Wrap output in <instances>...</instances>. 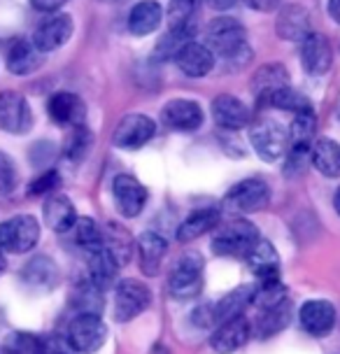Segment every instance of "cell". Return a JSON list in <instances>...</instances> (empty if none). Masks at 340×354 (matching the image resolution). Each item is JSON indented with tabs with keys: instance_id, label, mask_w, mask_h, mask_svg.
Segmentation results:
<instances>
[{
	"instance_id": "cell-1",
	"label": "cell",
	"mask_w": 340,
	"mask_h": 354,
	"mask_svg": "<svg viewBox=\"0 0 340 354\" xmlns=\"http://www.w3.org/2000/svg\"><path fill=\"white\" fill-rule=\"evenodd\" d=\"M207 47L212 54H219L229 61H243L247 56V42H245V26L236 17H215L207 24Z\"/></svg>"
},
{
	"instance_id": "cell-2",
	"label": "cell",
	"mask_w": 340,
	"mask_h": 354,
	"mask_svg": "<svg viewBox=\"0 0 340 354\" xmlns=\"http://www.w3.org/2000/svg\"><path fill=\"white\" fill-rule=\"evenodd\" d=\"M259 229L247 219H233L217 229L212 238V252L219 257H240L245 259L249 250L259 243Z\"/></svg>"
},
{
	"instance_id": "cell-3",
	"label": "cell",
	"mask_w": 340,
	"mask_h": 354,
	"mask_svg": "<svg viewBox=\"0 0 340 354\" xmlns=\"http://www.w3.org/2000/svg\"><path fill=\"white\" fill-rule=\"evenodd\" d=\"M40 240V224L33 214H17L0 224V252H30Z\"/></svg>"
},
{
	"instance_id": "cell-4",
	"label": "cell",
	"mask_w": 340,
	"mask_h": 354,
	"mask_svg": "<svg viewBox=\"0 0 340 354\" xmlns=\"http://www.w3.org/2000/svg\"><path fill=\"white\" fill-rule=\"evenodd\" d=\"M200 287H203V259L196 252H187L170 270L168 292L175 299H189V296H196Z\"/></svg>"
},
{
	"instance_id": "cell-5",
	"label": "cell",
	"mask_w": 340,
	"mask_h": 354,
	"mask_svg": "<svg viewBox=\"0 0 340 354\" xmlns=\"http://www.w3.org/2000/svg\"><path fill=\"white\" fill-rule=\"evenodd\" d=\"M108 338V326L100 319V315H77L68 328V343L75 352L93 354L103 347Z\"/></svg>"
},
{
	"instance_id": "cell-6",
	"label": "cell",
	"mask_w": 340,
	"mask_h": 354,
	"mask_svg": "<svg viewBox=\"0 0 340 354\" xmlns=\"http://www.w3.org/2000/svg\"><path fill=\"white\" fill-rule=\"evenodd\" d=\"M152 303L147 284L138 280H122L115 289V319L117 322H131L138 315H142Z\"/></svg>"
},
{
	"instance_id": "cell-7",
	"label": "cell",
	"mask_w": 340,
	"mask_h": 354,
	"mask_svg": "<svg viewBox=\"0 0 340 354\" xmlns=\"http://www.w3.org/2000/svg\"><path fill=\"white\" fill-rule=\"evenodd\" d=\"M33 126V112L28 100L17 91H0V129L23 136Z\"/></svg>"
},
{
	"instance_id": "cell-8",
	"label": "cell",
	"mask_w": 340,
	"mask_h": 354,
	"mask_svg": "<svg viewBox=\"0 0 340 354\" xmlns=\"http://www.w3.org/2000/svg\"><path fill=\"white\" fill-rule=\"evenodd\" d=\"M249 142H252V147H254L256 154L268 163L278 161L280 156L285 154V147H287L285 131H282L273 119H261L259 124L252 126Z\"/></svg>"
},
{
	"instance_id": "cell-9",
	"label": "cell",
	"mask_w": 340,
	"mask_h": 354,
	"mask_svg": "<svg viewBox=\"0 0 340 354\" xmlns=\"http://www.w3.org/2000/svg\"><path fill=\"white\" fill-rule=\"evenodd\" d=\"M156 126L147 115H126L112 133V142L122 149H138L152 140Z\"/></svg>"
},
{
	"instance_id": "cell-10",
	"label": "cell",
	"mask_w": 340,
	"mask_h": 354,
	"mask_svg": "<svg viewBox=\"0 0 340 354\" xmlns=\"http://www.w3.org/2000/svg\"><path fill=\"white\" fill-rule=\"evenodd\" d=\"M299 322L305 333H310L314 338H324V336H329L333 331V326H336V308H333L331 301H324V299L305 301L303 306H301Z\"/></svg>"
},
{
	"instance_id": "cell-11",
	"label": "cell",
	"mask_w": 340,
	"mask_h": 354,
	"mask_svg": "<svg viewBox=\"0 0 340 354\" xmlns=\"http://www.w3.org/2000/svg\"><path fill=\"white\" fill-rule=\"evenodd\" d=\"M226 201L238 212H256L263 210L270 201V189L263 180H243L231 187Z\"/></svg>"
},
{
	"instance_id": "cell-12",
	"label": "cell",
	"mask_w": 340,
	"mask_h": 354,
	"mask_svg": "<svg viewBox=\"0 0 340 354\" xmlns=\"http://www.w3.org/2000/svg\"><path fill=\"white\" fill-rule=\"evenodd\" d=\"M47 112H49V119L66 129V126H73V129H79L84 126V119H86V107L82 103V98L77 93H70V91H59L49 98L47 103Z\"/></svg>"
},
{
	"instance_id": "cell-13",
	"label": "cell",
	"mask_w": 340,
	"mask_h": 354,
	"mask_svg": "<svg viewBox=\"0 0 340 354\" xmlns=\"http://www.w3.org/2000/svg\"><path fill=\"white\" fill-rule=\"evenodd\" d=\"M112 196H115L119 212L131 219L138 217L144 203H147V189L133 175H117L115 182H112Z\"/></svg>"
},
{
	"instance_id": "cell-14",
	"label": "cell",
	"mask_w": 340,
	"mask_h": 354,
	"mask_svg": "<svg viewBox=\"0 0 340 354\" xmlns=\"http://www.w3.org/2000/svg\"><path fill=\"white\" fill-rule=\"evenodd\" d=\"M73 35V17L70 15H54L42 21L33 33V47L37 52H54L63 47Z\"/></svg>"
},
{
	"instance_id": "cell-15",
	"label": "cell",
	"mask_w": 340,
	"mask_h": 354,
	"mask_svg": "<svg viewBox=\"0 0 340 354\" xmlns=\"http://www.w3.org/2000/svg\"><path fill=\"white\" fill-rule=\"evenodd\" d=\"M161 119L173 131H196L203 124V107L196 100L175 98L161 110Z\"/></svg>"
},
{
	"instance_id": "cell-16",
	"label": "cell",
	"mask_w": 340,
	"mask_h": 354,
	"mask_svg": "<svg viewBox=\"0 0 340 354\" xmlns=\"http://www.w3.org/2000/svg\"><path fill=\"white\" fill-rule=\"evenodd\" d=\"M301 63L308 75H324L329 73L333 63L331 42L322 33H310L301 42Z\"/></svg>"
},
{
	"instance_id": "cell-17",
	"label": "cell",
	"mask_w": 340,
	"mask_h": 354,
	"mask_svg": "<svg viewBox=\"0 0 340 354\" xmlns=\"http://www.w3.org/2000/svg\"><path fill=\"white\" fill-rule=\"evenodd\" d=\"M212 119L222 126V129H245L249 124V110L245 107L240 98L231 96V93H222L212 100Z\"/></svg>"
},
{
	"instance_id": "cell-18",
	"label": "cell",
	"mask_w": 340,
	"mask_h": 354,
	"mask_svg": "<svg viewBox=\"0 0 340 354\" xmlns=\"http://www.w3.org/2000/svg\"><path fill=\"white\" fill-rule=\"evenodd\" d=\"M175 63L180 66V71L189 75V77H205L215 68V54L210 52L207 44L200 42H189L182 52L175 56Z\"/></svg>"
},
{
	"instance_id": "cell-19",
	"label": "cell",
	"mask_w": 340,
	"mask_h": 354,
	"mask_svg": "<svg viewBox=\"0 0 340 354\" xmlns=\"http://www.w3.org/2000/svg\"><path fill=\"white\" fill-rule=\"evenodd\" d=\"M249 331H252L249 322L245 317H238L233 322H226V324H219L210 345L217 354H233L249 340Z\"/></svg>"
},
{
	"instance_id": "cell-20",
	"label": "cell",
	"mask_w": 340,
	"mask_h": 354,
	"mask_svg": "<svg viewBox=\"0 0 340 354\" xmlns=\"http://www.w3.org/2000/svg\"><path fill=\"white\" fill-rule=\"evenodd\" d=\"M135 250H138V263L144 275H156L166 257V240L154 231H144L140 238L135 240Z\"/></svg>"
},
{
	"instance_id": "cell-21",
	"label": "cell",
	"mask_w": 340,
	"mask_h": 354,
	"mask_svg": "<svg viewBox=\"0 0 340 354\" xmlns=\"http://www.w3.org/2000/svg\"><path fill=\"white\" fill-rule=\"evenodd\" d=\"M275 28H278V35L285 37V40H299L303 42L310 30V17H308V10L301 8V5H287V8L280 10L278 21H275Z\"/></svg>"
},
{
	"instance_id": "cell-22",
	"label": "cell",
	"mask_w": 340,
	"mask_h": 354,
	"mask_svg": "<svg viewBox=\"0 0 340 354\" xmlns=\"http://www.w3.org/2000/svg\"><path fill=\"white\" fill-rule=\"evenodd\" d=\"M21 280L28 284L30 289H42V292H52L59 284V266H56L49 257H33L23 266Z\"/></svg>"
},
{
	"instance_id": "cell-23",
	"label": "cell",
	"mask_w": 340,
	"mask_h": 354,
	"mask_svg": "<svg viewBox=\"0 0 340 354\" xmlns=\"http://www.w3.org/2000/svg\"><path fill=\"white\" fill-rule=\"evenodd\" d=\"M42 214H45L47 226L56 233H68L77 221V210H75L73 201L61 194L49 196L45 201V207H42Z\"/></svg>"
},
{
	"instance_id": "cell-24",
	"label": "cell",
	"mask_w": 340,
	"mask_h": 354,
	"mask_svg": "<svg viewBox=\"0 0 340 354\" xmlns=\"http://www.w3.org/2000/svg\"><path fill=\"white\" fill-rule=\"evenodd\" d=\"M245 261H247L252 273L259 280H275V277H280V257L268 240H259L249 250V254L245 257Z\"/></svg>"
},
{
	"instance_id": "cell-25",
	"label": "cell",
	"mask_w": 340,
	"mask_h": 354,
	"mask_svg": "<svg viewBox=\"0 0 340 354\" xmlns=\"http://www.w3.org/2000/svg\"><path fill=\"white\" fill-rule=\"evenodd\" d=\"M103 250L115 259L117 266H124L131 261L133 257V250H135V243H133V236L129 233V229H124L122 224H115L110 221L103 231Z\"/></svg>"
},
{
	"instance_id": "cell-26",
	"label": "cell",
	"mask_w": 340,
	"mask_h": 354,
	"mask_svg": "<svg viewBox=\"0 0 340 354\" xmlns=\"http://www.w3.org/2000/svg\"><path fill=\"white\" fill-rule=\"evenodd\" d=\"M252 299H254V287L252 284H243V287L231 289L215 306V322L217 324H226V322L243 317L245 308L252 306Z\"/></svg>"
},
{
	"instance_id": "cell-27",
	"label": "cell",
	"mask_w": 340,
	"mask_h": 354,
	"mask_svg": "<svg viewBox=\"0 0 340 354\" xmlns=\"http://www.w3.org/2000/svg\"><path fill=\"white\" fill-rule=\"evenodd\" d=\"M163 19V8L156 0H140L138 5H133L129 15V30L138 37L154 33L161 26Z\"/></svg>"
},
{
	"instance_id": "cell-28",
	"label": "cell",
	"mask_w": 340,
	"mask_h": 354,
	"mask_svg": "<svg viewBox=\"0 0 340 354\" xmlns=\"http://www.w3.org/2000/svg\"><path fill=\"white\" fill-rule=\"evenodd\" d=\"M193 35H196V28L193 24H185V26H170V30L161 37L159 44L154 49V61H175L182 49L187 47L189 42H193Z\"/></svg>"
},
{
	"instance_id": "cell-29",
	"label": "cell",
	"mask_w": 340,
	"mask_h": 354,
	"mask_svg": "<svg viewBox=\"0 0 340 354\" xmlns=\"http://www.w3.org/2000/svg\"><path fill=\"white\" fill-rule=\"evenodd\" d=\"M285 86H289V73L280 63H268V66L259 68L254 73V77H252V91H254V96L259 100Z\"/></svg>"
},
{
	"instance_id": "cell-30",
	"label": "cell",
	"mask_w": 340,
	"mask_h": 354,
	"mask_svg": "<svg viewBox=\"0 0 340 354\" xmlns=\"http://www.w3.org/2000/svg\"><path fill=\"white\" fill-rule=\"evenodd\" d=\"M314 129H317V119L314 112H299L294 117L292 126H289V142H292V156H303L310 142L314 140Z\"/></svg>"
},
{
	"instance_id": "cell-31",
	"label": "cell",
	"mask_w": 340,
	"mask_h": 354,
	"mask_svg": "<svg viewBox=\"0 0 340 354\" xmlns=\"http://www.w3.org/2000/svg\"><path fill=\"white\" fill-rule=\"evenodd\" d=\"M312 166L324 177H340V145L331 138H319L312 145Z\"/></svg>"
},
{
	"instance_id": "cell-32",
	"label": "cell",
	"mask_w": 340,
	"mask_h": 354,
	"mask_svg": "<svg viewBox=\"0 0 340 354\" xmlns=\"http://www.w3.org/2000/svg\"><path fill=\"white\" fill-rule=\"evenodd\" d=\"M70 303H73V308L77 310V315H100L105 306L103 289L91 280L79 282L77 287L73 289Z\"/></svg>"
},
{
	"instance_id": "cell-33",
	"label": "cell",
	"mask_w": 340,
	"mask_h": 354,
	"mask_svg": "<svg viewBox=\"0 0 340 354\" xmlns=\"http://www.w3.org/2000/svg\"><path fill=\"white\" fill-rule=\"evenodd\" d=\"M219 224V212L217 210H198L182 221L178 229V240L180 243H189V240H196L205 233L215 231Z\"/></svg>"
},
{
	"instance_id": "cell-34",
	"label": "cell",
	"mask_w": 340,
	"mask_h": 354,
	"mask_svg": "<svg viewBox=\"0 0 340 354\" xmlns=\"http://www.w3.org/2000/svg\"><path fill=\"white\" fill-rule=\"evenodd\" d=\"M40 66V52L33 47V42L19 40L8 52V71L12 75H30Z\"/></svg>"
},
{
	"instance_id": "cell-35",
	"label": "cell",
	"mask_w": 340,
	"mask_h": 354,
	"mask_svg": "<svg viewBox=\"0 0 340 354\" xmlns=\"http://www.w3.org/2000/svg\"><path fill=\"white\" fill-rule=\"evenodd\" d=\"M73 236V243L91 254L103 248V231L98 229V224L89 217H77V221L73 224V229L68 231Z\"/></svg>"
},
{
	"instance_id": "cell-36",
	"label": "cell",
	"mask_w": 340,
	"mask_h": 354,
	"mask_svg": "<svg viewBox=\"0 0 340 354\" xmlns=\"http://www.w3.org/2000/svg\"><path fill=\"white\" fill-rule=\"evenodd\" d=\"M263 103L270 105V107H278V110L294 112V115H299V112L312 110L310 98L303 96V93L296 91V88H292V86H285V88H278V91L268 93L266 98H261V105H263Z\"/></svg>"
},
{
	"instance_id": "cell-37",
	"label": "cell",
	"mask_w": 340,
	"mask_h": 354,
	"mask_svg": "<svg viewBox=\"0 0 340 354\" xmlns=\"http://www.w3.org/2000/svg\"><path fill=\"white\" fill-rule=\"evenodd\" d=\"M117 268L119 266L115 263V259H112L108 252L103 248L91 252L89 254V270H91V282H96L100 289H108L112 282H115L117 277Z\"/></svg>"
},
{
	"instance_id": "cell-38",
	"label": "cell",
	"mask_w": 340,
	"mask_h": 354,
	"mask_svg": "<svg viewBox=\"0 0 340 354\" xmlns=\"http://www.w3.org/2000/svg\"><path fill=\"white\" fill-rule=\"evenodd\" d=\"M289 319H292V308H289L287 301L270 310H263V315L259 317V338H270L280 333L282 328H287Z\"/></svg>"
},
{
	"instance_id": "cell-39",
	"label": "cell",
	"mask_w": 340,
	"mask_h": 354,
	"mask_svg": "<svg viewBox=\"0 0 340 354\" xmlns=\"http://www.w3.org/2000/svg\"><path fill=\"white\" fill-rule=\"evenodd\" d=\"M285 296H287V287L282 284L280 277H275V280H259V287H254L252 306L270 310L280 306V303H285Z\"/></svg>"
},
{
	"instance_id": "cell-40",
	"label": "cell",
	"mask_w": 340,
	"mask_h": 354,
	"mask_svg": "<svg viewBox=\"0 0 340 354\" xmlns=\"http://www.w3.org/2000/svg\"><path fill=\"white\" fill-rule=\"evenodd\" d=\"M198 5H200V0H170V5H168L170 26H185V24H191Z\"/></svg>"
},
{
	"instance_id": "cell-41",
	"label": "cell",
	"mask_w": 340,
	"mask_h": 354,
	"mask_svg": "<svg viewBox=\"0 0 340 354\" xmlns=\"http://www.w3.org/2000/svg\"><path fill=\"white\" fill-rule=\"evenodd\" d=\"M91 145V133L84 129V126H79V129H75L73 138L68 140V147H66V154L70 161H82L86 154V149H89Z\"/></svg>"
},
{
	"instance_id": "cell-42",
	"label": "cell",
	"mask_w": 340,
	"mask_h": 354,
	"mask_svg": "<svg viewBox=\"0 0 340 354\" xmlns=\"http://www.w3.org/2000/svg\"><path fill=\"white\" fill-rule=\"evenodd\" d=\"M61 185V175L56 170H49V173H42L40 177H35L28 187V196H52L56 194V189Z\"/></svg>"
},
{
	"instance_id": "cell-43",
	"label": "cell",
	"mask_w": 340,
	"mask_h": 354,
	"mask_svg": "<svg viewBox=\"0 0 340 354\" xmlns=\"http://www.w3.org/2000/svg\"><path fill=\"white\" fill-rule=\"evenodd\" d=\"M17 185V166L10 154L0 149V194H10Z\"/></svg>"
},
{
	"instance_id": "cell-44",
	"label": "cell",
	"mask_w": 340,
	"mask_h": 354,
	"mask_svg": "<svg viewBox=\"0 0 340 354\" xmlns=\"http://www.w3.org/2000/svg\"><path fill=\"white\" fill-rule=\"evenodd\" d=\"M35 354H75V350H73V345L68 343L66 338L52 336V338H45V340H40V343H37Z\"/></svg>"
},
{
	"instance_id": "cell-45",
	"label": "cell",
	"mask_w": 340,
	"mask_h": 354,
	"mask_svg": "<svg viewBox=\"0 0 340 354\" xmlns=\"http://www.w3.org/2000/svg\"><path fill=\"white\" fill-rule=\"evenodd\" d=\"M68 0H30V5L37 10V12H56L66 5Z\"/></svg>"
},
{
	"instance_id": "cell-46",
	"label": "cell",
	"mask_w": 340,
	"mask_h": 354,
	"mask_svg": "<svg viewBox=\"0 0 340 354\" xmlns=\"http://www.w3.org/2000/svg\"><path fill=\"white\" fill-rule=\"evenodd\" d=\"M245 3L256 12H273L280 8L282 0H245Z\"/></svg>"
},
{
	"instance_id": "cell-47",
	"label": "cell",
	"mask_w": 340,
	"mask_h": 354,
	"mask_svg": "<svg viewBox=\"0 0 340 354\" xmlns=\"http://www.w3.org/2000/svg\"><path fill=\"white\" fill-rule=\"evenodd\" d=\"M205 3L210 5L212 10H219V12H222V10H231L233 5H236V0H205Z\"/></svg>"
},
{
	"instance_id": "cell-48",
	"label": "cell",
	"mask_w": 340,
	"mask_h": 354,
	"mask_svg": "<svg viewBox=\"0 0 340 354\" xmlns=\"http://www.w3.org/2000/svg\"><path fill=\"white\" fill-rule=\"evenodd\" d=\"M329 15L336 24H340V0H329Z\"/></svg>"
},
{
	"instance_id": "cell-49",
	"label": "cell",
	"mask_w": 340,
	"mask_h": 354,
	"mask_svg": "<svg viewBox=\"0 0 340 354\" xmlns=\"http://www.w3.org/2000/svg\"><path fill=\"white\" fill-rule=\"evenodd\" d=\"M333 207H336V212H338V217H340V187H338V192L333 194Z\"/></svg>"
},
{
	"instance_id": "cell-50",
	"label": "cell",
	"mask_w": 340,
	"mask_h": 354,
	"mask_svg": "<svg viewBox=\"0 0 340 354\" xmlns=\"http://www.w3.org/2000/svg\"><path fill=\"white\" fill-rule=\"evenodd\" d=\"M5 270V257H3V252H0V273Z\"/></svg>"
},
{
	"instance_id": "cell-51",
	"label": "cell",
	"mask_w": 340,
	"mask_h": 354,
	"mask_svg": "<svg viewBox=\"0 0 340 354\" xmlns=\"http://www.w3.org/2000/svg\"><path fill=\"white\" fill-rule=\"evenodd\" d=\"M0 354H15V352H12L10 347H0Z\"/></svg>"
},
{
	"instance_id": "cell-52",
	"label": "cell",
	"mask_w": 340,
	"mask_h": 354,
	"mask_svg": "<svg viewBox=\"0 0 340 354\" xmlns=\"http://www.w3.org/2000/svg\"><path fill=\"white\" fill-rule=\"evenodd\" d=\"M338 119H340V105H338Z\"/></svg>"
}]
</instances>
